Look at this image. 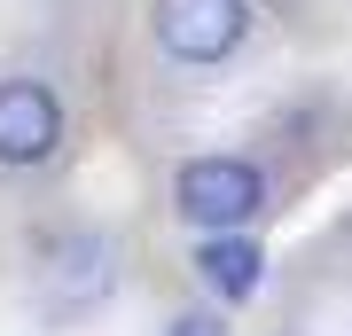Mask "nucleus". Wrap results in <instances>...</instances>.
I'll list each match as a JSON object with an SVG mask.
<instances>
[{
    "mask_svg": "<svg viewBox=\"0 0 352 336\" xmlns=\"http://www.w3.org/2000/svg\"><path fill=\"white\" fill-rule=\"evenodd\" d=\"M173 203H180L188 227H204V235H235V227L258 219L266 180H258V164H243V157H188L180 180H173Z\"/></svg>",
    "mask_w": 352,
    "mask_h": 336,
    "instance_id": "f257e3e1",
    "label": "nucleus"
},
{
    "mask_svg": "<svg viewBox=\"0 0 352 336\" xmlns=\"http://www.w3.org/2000/svg\"><path fill=\"white\" fill-rule=\"evenodd\" d=\"M149 24L173 63H227L251 32V0H157Z\"/></svg>",
    "mask_w": 352,
    "mask_h": 336,
    "instance_id": "f03ea898",
    "label": "nucleus"
},
{
    "mask_svg": "<svg viewBox=\"0 0 352 336\" xmlns=\"http://www.w3.org/2000/svg\"><path fill=\"white\" fill-rule=\"evenodd\" d=\"M63 141V102L39 78H0V164H47Z\"/></svg>",
    "mask_w": 352,
    "mask_h": 336,
    "instance_id": "7ed1b4c3",
    "label": "nucleus"
},
{
    "mask_svg": "<svg viewBox=\"0 0 352 336\" xmlns=\"http://www.w3.org/2000/svg\"><path fill=\"white\" fill-rule=\"evenodd\" d=\"M196 274L212 282L219 298H258L266 258H258V243H243V235H204L196 243Z\"/></svg>",
    "mask_w": 352,
    "mask_h": 336,
    "instance_id": "20e7f679",
    "label": "nucleus"
},
{
    "mask_svg": "<svg viewBox=\"0 0 352 336\" xmlns=\"http://www.w3.org/2000/svg\"><path fill=\"white\" fill-rule=\"evenodd\" d=\"M164 336H227V328L212 321V313H188V321H173V328H164Z\"/></svg>",
    "mask_w": 352,
    "mask_h": 336,
    "instance_id": "39448f33",
    "label": "nucleus"
}]
</instances>
